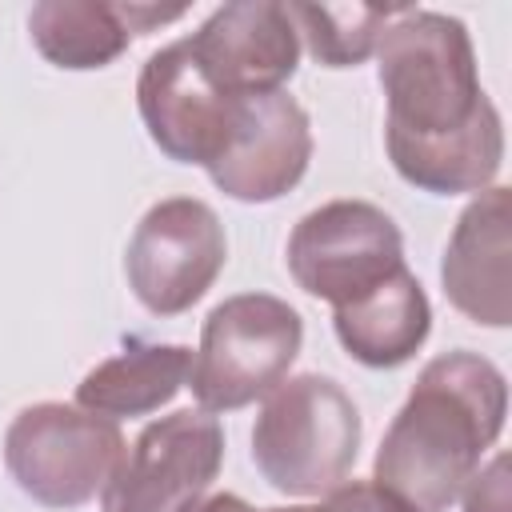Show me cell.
Instances as JSON below:
<instances>
[{"label": "cell", "mask_w": 512, "mask_h": 512, "mask_svg": "<svg viewBox=\"0 0 512 512\" xmlns=\"http://www.w3.org/2000/svg\"><path fill=\"white\" fill-rule=\"evenodd\" d=\"M180 512H256L248 500H240L236 492H216V496H200L192 504H184Z\"/></svg>", "instance_id": "obj_19"}, {"label": "cell", "mask_w": 512, "mask_h": 512, "mask_svg": "<svg viewBox=\"0 0 512 512\" xmlns=\"http://www.w3.org/2000/svg\"><path fill=\"white\" fill-rule=\"evenodd\" d=\"M404 268L396 220L368 200H328L296 220L288 236L292 280L332 308L360 300Z\"/></svg>", "instance_id": "obj_6"}, {"label": "cell", "mask_w": 512, "mask_h": 512, "mask_svg": "<svg viewBox=\"0 0 512 512\" xmlns=\"http://www.w3.org/2000/svg\"><path fill=\"white\" fill-rule=\"evenodd\" d=\"M28 32L36 52L68 72L108 68L132 44L124 4L108 0H40L28 12Z\"/></svg>", "instance_id": "obj_16"}, {"label": "cell", "mask_w": 512, "mask_h": 512, "mask_svg": "<svg viewBox=\"0 0 512 512\" xmlns=\"http://www.w3.org/2000/svg\"><path fill=\"white\" fill-rule=\"evenodd\" d=\"M224 260L228 240L220 216L196 196H168L140 216L124 272L148 312L180 316L216 284Z\"/></svg>", "instance_id": "obj_7"}, {"label": "cell", "mask_w": 512, "mask_h": 512, "mask_svg": "<svg viewBox=\"0 0 512 512\" xmlns=\"http://www.w3.org/2000/svg\"><path fill=\"white\" fill-rule=\"evenodd\" d=\"M312 160V120L296 96L260 92L240 100L228 148L208 164L212 184L240 204H268L292 192Z\"/></svg>", "instance_id": "obj_10"}, {"label": "cell", "mask_w": 512, "mask_h": 512, "mask_svg": "<svg viewBox=\"0 0 512 512\" xmlns=\"http://www.w3.org/2000/svg\"><path fill=\"white\" fill-rule=\"evenodd\" d=\"M124 448L128 444L116 420L56 400L16 412L4 432L8 476L44 508L88 504L96 492H104Z\"/></svg>", "instance_id": "obj_5"}, {"label": "cell", "mask_w": 512, "mask_h": 512, "mask_svg": "<svg viewBox=\"0 0 512 512\" xmlns=\"http://www.w3.org/2000/svg\"><path fill=\"white\" fill-rule=\"evenodd\" d=\"M224 464V428L204 408L152 420L100 492V512H180L200 500Z\"/></svg>", "instance_id": "obj_8"}, {"label": "cell", "mask_w": 512, "mask_h": 512, "mask_svg": "<svg viewBox=\"0 0 512 512\" xmlns=\"http://www.w3.org/2000/svg\"><path fill=\"white\" fill-rule=\"evenodd\" d=\"M304 344L300 312L268 292H240L220 300L192 356L188 388L204 412H232L268 396L292 368Z\"/></svg>", "instance_id": "obj_4"}, {"label": "cell", "mask_w": 512, "mask_h": 512, "mask_svg": "<svg viewBox=\"0 0 512 512\" xmlns=\"http://www.w3.org/2000/svg\"><path fill=\"white\" fill-rule=\"evenodd\" d=\"M464 512H508V452H496L460 492Z\"/></svg>", "instance_id": "obj_18"}, {"label": "cell", "mask_w": 512, "mask_h": 512, "mask_svg": "<svg viewBox=\"0 0 512 512\" xmlns=\"http://www.w3.org/2000/svg\"><path fill=\"white\" fill-rule=\"evenodd\" d=\"M256 512H332L328 504H292V508H256Z\"/></svg>", "instance_id": "obj_20"}, {"label": "cell", "mask_w": 512, "mask_h": 512, "mask_svg": "<svg viewBox=\"0 0 512 512\" xmlns=\"http://www.w3.org/2000/svg\"><path fill=\"white\" fill-rule=\"evenodd\" d=\"M508 416L504 372L468 348L428 360L392 416L372 484L412 512H448Z\"/></svg>", "instance_id": "obj_1"}, {"label": "cell", "mask_w": 512, "mask_h": 512, "mask_svg": "<svg viewBox=\"0 0 512 512\" xmlns=\"http://www.w3.org/2000/svg\"><path fill=\"white\" fill-rule=\"evenodd\" d=\"M332 328L344 352L364 368H400L428 340L432 304L420 280L400 268L360 300L332 308Z\"/></svg>", "instance_id": "obj_14"}, {"label": "cell", "mask_w": 512, "mask_h": 512, "mask_svg": "<svg viewBox=\"0 0 512 512\" xmlns=\"http://www.w3.org/2000/svg\"><path fill=\"white\" fill-rule=\"evenodd\" d=\"M284 8L296 36L324 68L364 64L392 20V8H372V4H284Z\"/></svg>", "instance_id": "obj_17"}, {"label": "cell", "mask_w": 512, "mask_h": 512, "mask_svg": "<svg viewBox=\"0 0 512 512\" xmlns=\"http://www.w3.org/2000/svg\"><path fill=\"white\" fill-rule=\"evenodd\" d=\"M196 60L232 96L280 92L300 60V36L288 8L276 0H236L220 4L192 36Z\"/></svg>", "instance_id": "obj_11"}, {"label": "cell", "mask_w": 512, "mask_h": 512, "mask_svg": "<svg viewBox=\"0 0 512 512\" xmlns=\"http://www.w3.org/2000/svg\"><path fill=\"white\" fill-rule=\"evenodd\" d=\"M392 168L420 192L432 196H456V192H484L492 188L500 164H504V124L492 100L480 104V112L448 132V136H400L384 132Z\"/></svg>", "instance_id": "obj_13"}, {"label": "cell", "mask_w": 512, "mask_h": 512, "mask_svg": "<svg viewBox=\"0 0 512 512\" xmlns=\"http://www.w3.org/2000/svg\"><path fill=\"white\" fill-rule=\"evenodd\" d=\"M192 372V348L184 344H156V340H128L116 356L100 360L80 384L76 404L84 412L124 420V416H148L188 384Z\"/></svg>", "instance_id": "obj_15"}, {"label": "cell", "mask_w": 512, "mask_h": 512, "mask_svg": "<svg viewBox=\"0 0 512 512\" xmlns=\"http://www.w3.org/2000/svg\"><path fill=\"white\" fill-rule=\"evenodd\" d=\"M240 100L196 60L188 36L152 52L136 76V108L152 144L176 164H212L236 128Z\"/></svg>", "instance_id": "obj_9"}, {"label": "cell", "mask_w": 512, "mask_h": 512, "mask_svg": "<svg viewBox=\"0 0 512 512\" xmlns=\"http://www.w3.org/2000/svg\"><path fill=\"white\" fill-rule=\"evenodd\" d=\"M444 296L456 312L484 328L512 324V196L508 188H484L460 212L444 264Z\"/></svg>", "instance_id": "obj_12"}, {"label": "cell", "mask_w": 512, "mask_h": 512, "mask_svg": "<svg viewBox=\"0 0 512 512\" xmlns=\"http://www.w3.org/2000/svg\"><path fill=\"white\" fill-rule=\"evenodd\" d=\"M380 88L388 100L384 132L448 136L464 128L488 100L476 72L472 36L444 12H400L376 44Z\"/></svg>", "instance_id": "obj_2"}, {"label": "cell", "mask_w": 512, "mask_h": 512, "mask_svg": "<svg viewBox=\"0 0 512 512\" xmlns=\"http://www.w3.org/2000/svg\"><path fill=\"white\" fill-rule=\"evenodd\" d=\"M360 452V412L352 396L320 372L280 380L252 424V460L284 496H328Z\"/></svg>", "instance_id": "obj_3"}]
</instances>
